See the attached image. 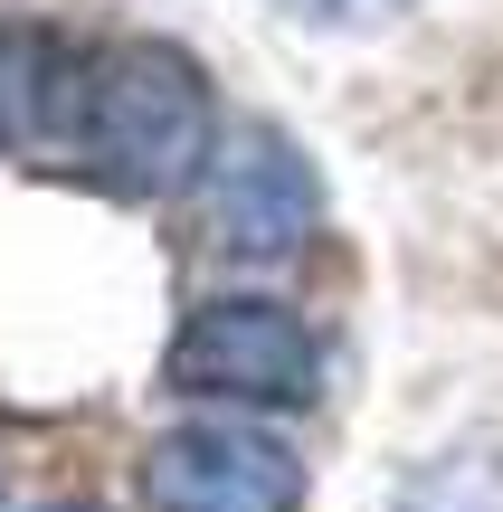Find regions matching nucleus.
<instances>
[{"label": "nucleus", "instance_id": "3", "mask_svg": "<svg viewBox=\"0 0 503 512\" xmlns=\"http://www.w3.org/2000/svg\"><path fill=\"white\" fill-rule=\"evenodd\" d=\"M314 219H323V190L285 133L247 124L219 143V162H209V238L228 256H266L276 266V256H295L314 238Z\"/></svg>", "mask_w": 503, "mask_h": 512}, {"label": "nucleus", "instance_id": "7", "mask_svg": "<svg viewBox=\"0 0 503 512\" xmlns=\"http://www.w3.org/2000/svg\"><path fill=\"white\" fill-rule=\"evenodd\" d=\"M48 512H95V503H48Z\"/></svg>", "mask_w": 503, "mask_h": 512}, {"label": "nucleus", "instance_id": "2", "mask_svg": "<svg viewBox=\"0 0 503 512\" xmlns=\"http://www.w3.org/2000/svg\"><path fill=\"white\" fill-rule=\"evenodd\" d=\"M162 380L181 399H238V408H304L323 389V351L314 332L295 323L285 304L266 294H219L181 323Z\"/></svg>", "mask_w": 503, "mask_h": 512}, {"label": "nucleus", "instance_id": "5", "mask_svg": "<svg viewBox=\"0 0 503 512\" xmlns=\"http://www.w3.org/2000/svg\"><path fill=\"white\" fill-rule=\"evenodd\" d=\"M95 95V48L38 19H0V152H76Z\"/></svg>", "mask_w": 503, "mask_h": 512}, {"label": "nucleus", "instance_id": "4", "mask_svg": "<svg viewBox=\"0 0 503 512\" xmlns=\"http://www.w3.org/2000/svg\"><path fill=\"white\" fill-rule=\"evenodd\" d=\"M152 512H304V465L257 427H181L143 465Z\"/></svg>", "mask_w": 503, "mask_h": 512}, {"label": "nucleus", "instance_id": "1", "mask_svg": "<svg viewBox=\"0 0 503 512\" xmlns=\"http://www.w3.org/2000/svg\"><path fill=\"white\" fill-rule=\"evenodd\" d=\"M219 152V105H209L200 57H181L171 38H124V48H95V95H86V133H76V162L105 190H181L200 181V162Z\"/></svg>", "mask_w": 503, "mask_h": 512}, {"label": "nucleus", "instance_id": "6", "mask_svg": "<svg viewBox=\"0 0 503 512\" xmlns=\"http://www.w3.org/2000/svg\"><path fill=\"white\" fill-rule=\"evenodd\" d=\"M266 10L304 19V29H390V19H409L418 0H266Z\"/></svg>", "mask_w": 503, "mask_h": 512}]
</instances>
